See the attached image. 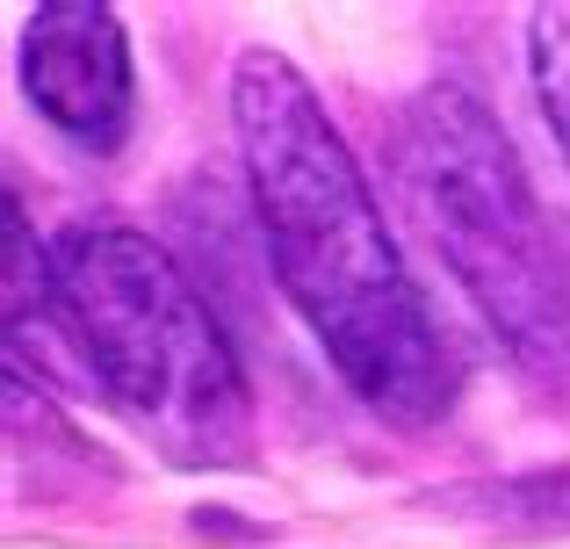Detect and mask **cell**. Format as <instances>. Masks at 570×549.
<instances>
[{
	"mask_svg": "<svg viewBox=\"0 0 570 549\" xmlns=\"http://www.w3.org/2000/svg\"><path fill=\"white\" fill-rule=\"evenodd\" d=\"M563 246H570V217H563Z\"/></svg>",
	"mask_w": 570,
	"mask_h": 549,
	"instance_id": "ba28073f",
	"label": "cell"
},
{
	"mask_svg": "<svg viewBox=\"0 0 570 549\" xmlns=\"http://www.w3.org/2000/svg\"><path fill=\"white\" fill-rule=\"evenodd\" d=\"M0 239H8V333L22 340L29 318H51L58 311V261L37 246L29 210H22L14 188H8V225H0Z\"/></svg>",
	"mask_w": 570,
	"mask_h": 549,
	"instance_id": "52a82bcc",
	"label": "cell"
},
{
	"mask_svg": "<svg viewBox=\"0 0 570 549\" xmlns=\"http://www.w3.org/2000/svg\"><path fill=\"white\" fill-rule=\"evenodd\" d=\"M232 130L246 159V196L275 290L311 325L333 376L383 427L426 434L455 412L462 362L433 318L426 290L383 225L354 145L340 138L296 58L246 43L232 66Z\"/></svg>",
	"mask_w": 570,
	"mask_h": 549,
	"instance_id": "6da1fadb",
	"label": "cell"
},
{
	"mask_svg": "<svg viewBox=\"0 0 570 549\" xmlns=\"http://www.w3.org/2000/svg\"><path fill=\"white\" fill-rule=\"evenodd\" d=\"M58 325L72 333L95 391L174 470H253L261 412L232 333L188 268L138 225H72L51 246Z\"/></svg>",
	"mask_w": 570,
	"mask_h": 549,
	"instance_id": "7a4b0ae2",
	"label": "cell"
},
{
	"mask_svg": "<svg viewBox=\"0 0 570 549\" xmlns=\"http://www.w3.org/2000/svg\"><path fill=\"white\" fill-rule=\"evenodd\" d=\"M528 80H534V101H542L549 138H557L570 167V0H549V8L528 14Z\"/></svg>",
	"mask_w": 570,
	"mask_h": 549,
	"instance_id": "8992f818",
	"label": "cell"
},
{
	"mask_svg": "<svg viewBox=\"0 0 570 549\" xmlns=\"http://www.w3.org/2000/svg\"><path fill=\"white\" fill-rule=\"evenodd\" d=\"M397 182L455 290L505 362L570 405V246L542 210L505 124L462 80H433L397 116Z\"/></svg>",
	"mask_w": 570,
	"mask_h": 549,
	"instance_id": "3957f363",
	"label": "cell"
},
{
	"mask_svg": "<svg viewBox=\"0 0 570 549\" xmlns=\"http://www.w3.org/2000/svg\"><path fill=\"white\" fill-rule=\"evenodd\" d=\"M448 513L484 528H528V536H570V470H534V478H499V484H455L441 492Z\"/></svg>",
	"mask_w": 570,
	"mask_h": 549,
	"instance_id": "5b68a950",
	"label": "cell"
},
{
	"mask_svg": "<svg viewBox=\"0 0 570 549\" xmlns=\"http://www.w3.org/2000/svg\"><path fill=\"white\" fill-rule=\"evenodd\" d=\"M22 95L58 138L116 153L130 130V37L101 0H43L22 29Z\"/></svg>",
	"mask_w": 570,
	"mask_h": 549,
	"instance_id": "277c9868",
	"label": "cell"
}]
</instances>
